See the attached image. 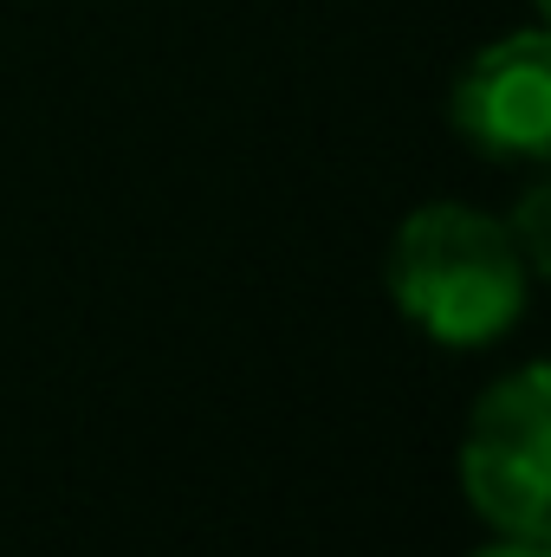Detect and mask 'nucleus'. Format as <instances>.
<instances>
[{
  "label": "nucleus",
  "mask_w": 551,
  "mask_h": 557,
  "mask_svg": "<svg viewBox=\"0 0 551 557\" xmlns=\"http://www.w3.org/2000/svg\"><path fill=\"white\" fill-rule=\"evenodd\" d=\"M390 292H396L403 318L415 331H428L434 344L480 350L519 324L532 267L506 221H493L467 201H428L396 234Z\"/></svg>",
  "instance_id": "f257e3e1"
},
{
  "label": "nucleus",
  "mask_w": 551,
  "mask_h": 557,
  "mask_svg": "<svg viewBox=\"0 0 551 557\" xmlns=\"http://www.w3.org/2000/svg\"><path fill=\"white\" fill-rule=\"evenodd\" d=\"M461 486L500 539L551 532V376L546 363L493 383L461 441Z\"/></svg>",
  "instance_id": "f03ea898"
},
{
  "label": "nucleus",
  "mask_w": 551,
  "mask_h": 557,
  "mask_svg": "<svg viewBox=\"0 0 551 557\" xmlns=\"http://www.w3.org/2000/svg\"><path fill=\"white\" fill-rule=\"evenodd\" d=\"M454 131L474 143L480 156L506 162H539L551 143V39L539 26L506 33L467 59L454 78Z\"/></svg>",
  "instance_id": "7ed1b4c3"
},
{
  "label": "nucleus",
  "mask_w": 551,
  "mask_h": 557,
  "mask_svg": "<svg viewBox=\"0 0 551 557\" xmlns=\"http://www.w3.org/2000/svg\"><path fill=\"white\" fill-rule=\"evenodd\" d=\"M474 557H551V552H546V539H500V545H487Z\"/></svg>",
  "instance_id": "20e7f679"
}]
</instances>
